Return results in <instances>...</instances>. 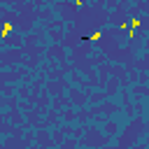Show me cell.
Here are the masks:
<instances>
[{
  "mask_svg": "<svg viewBox=\"0 0 149 149\" xmlns=\"http://www.w3.org/2000/svg\"><path fill=\"white\" fill-rule=\"evenodd\" d=\"M100 35H102V33H100V30H95V33H93V35H88L86 40H93V42H95V40H100Z\"/></svg>",
  "mask_w": 149,
  "mask_h": 149,
  "instance_id": "1",
  "label": "cell"
},
{
  "mask_svg": "<svg viewBox=\"0 0 149 149\" xmlns=\"http://www.w3.org/2000/svg\"><path fill=\"white\" fill-rule=\"evenodd\" d=\"M9 30H12V23H5V26H2V35H7Z\"/></svg>",
  "mask_w": 149,
  "mask_h": 149,
  "instance_id": "2",
  "label": "cell"
}]
</instances>
